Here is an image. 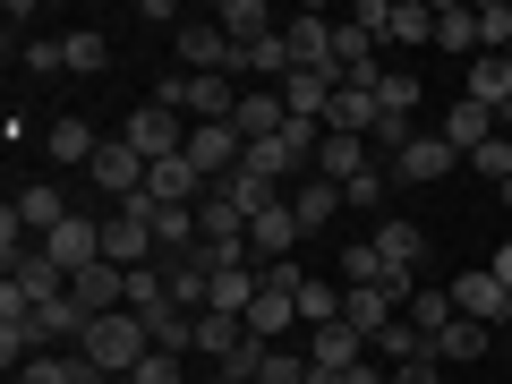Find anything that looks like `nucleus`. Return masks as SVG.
I'll return each instance as SVG.
<instances>
[{
  "instance_id": "nucleus-11",
  "label": "nucleus",
  "mask_w": 512,
  "mask_h": 384,
  "mask_svg": "<svg viewBox=\"0 0 512 384\" xmlns=\"http://www.w3.org/2000/svg\"><path fill=\"white\" fill-rule=\"evenodd\" d=\"M453 308L470 316V325H504V308H512V291H504V282L487 274V265H478V274H461V282H453Z\"/></svg>"
},
{
  "instance_id": "nucleus-17",
  "label": "nucleus",
  "mask_w": 512,
  "mask_h": 384,
  "mask_svg": "<svg viewBox=\"0 0 512 384\" xmlns=\"http://www.w3.org/2000/svg\"><path fill=\"white\" fill-rule=\"evenodd\" d=\"M146 197L154 205H205V171L188 163V154H180V163H154L146 171Z\"/></svg>"
},
{
  "instance_id": "nucleus-19",
  "label": "nucleus",
  "mask_w": 512,
  "mask_h": 384,
  "mask_svg": "<svg viewBox=\"0 0 512 384\" xmlns=\"http://www.w3.org/2000/svg\"><path fill=\"white\" fill-rule=\"evenodd\" d=\"M291 214H299V231H325V222H333V214H350V205H342V188H333L325 171H308V180L291 188Z\"/></svg>"
},
{
  "instance_id": "nucleus-49",
  "label": "nucleus",
  "mask_w": 512,
  "mask_h": 384,
  "mask_svg": "<svg viewBox=\"0 0 512 384\" xmlns=\"http://www.w3.org/2000/svg\"><path fill=\"white\" fill-rule=\"evenodd\" d=\"M495 197H504V205H512V180H495Z\"/></svg>"
},
{
  "instance_id": "nucleus-9",
  "label": "nucleus",
  "mask_w": 512,
  "mask_h": 384,
  "mask_svg": "<svg viewBox=\"0 0 512 384\" xmlns=\"http://www.w3.org/2000/svg\"><path fill=\"white\" fill-rule=\"evenodd\" d=\"M103 265H120V274H137V265H154V231H146V222H128L120 205L103 214Z\"/></svg>"
},
{
  "instance_id": "nucleus-3",
  "label": "nucleus",
  "mask_w": 512,
  "mask_h": 384,
  "mask_svg": "<svg viewBox=\"0 0 512 384\" xmlns=\"http://www.w3.org/2000/svg\"><path fill=\"white\" fill-rule=\"evenodd\" d=\"M188 163L205 171V188H222L239 163H248V137H239L231 120H214V128H197V120H188Z\"/></svg>"
},
{
  "instance_id": "nucleus-48",
  "label": "nucleus",
  "mask_w": 512,
  "mask_h": 384,
  "mask_svg": "<svg viewBox=\"0 0 512 384\" xmlns=\"http://www.w3.org/2000/svg\"><path fill=\"white\" fill-rule=\"evenodd\" d=\"M495 128H504V137H512V103H504V111H495Z\"/></svg>"
},
{
  "instance_id": "nucleus-10",
  "label": "nucleus",
  "mask_w": 512,
  "mask_h": 384,
  "mask_svg": "<svg viewBox=\"0 0 512 384\" xmlns=\"http://www.w3.org/2000/svg\"><path fill=\"white\" fill-rule=\"evenodd\" d=\"M9 222H18V231H43V239H52L60 222H69V197H60L52 180H26L18 197H9Z\"/></svg>"
},
{
  "instance_id": "nucleus-1",
  "label": "nucleus",
  "mask_w": 512,
  "mask_h": 384,
  "mask_svg": "<svg viewBox=\"0 0 512 384\" xmlns=\"http://www.w3.org/2000/svg\"><path fill=\"white\" fill-rule=\"evenodd\" d=\"M146 350H154L146 316L111 308V316H94V325H86V342H77V359H86L94 376H137V359H146Z\"/></svg>"
},
{
  "instance_id": "nucleus-45",
  "label": "nucleus",
  "mask_w": 512,
  "mask_h": 384,
  "mask_svg": "<svg viewBox=\"0 0 512 384\" xmlns=\"http://www.w3.org/2000/svg\"><path fill=\"white\" fill-rule=\"evenodd\" d=\"M487 274H495V282H504V291H512V239H504V248H495V265H487Z\"/></svg>"
},
{
  "instance_id": "nucleus-42",
  "label": "nucleus",
  "mask_w": 512,
  "mask_h": 384,
  "mask_svg": "<svg viewBox=\"0 0 512 384\" xmlns=\"http://www.w3.org/2000/svg\"><path fill=\"white\" fill-rule=\"evenodd\" d=\"M256 384H308V350H291V342L265 350V376H256Z\"/></svg>"
},
{
  "instance_id": "nucleus-5",
  "label": "nucleus",
  "mask_w": 512,
  "mask_h": 384,
  "mask_svg": "<svg viewBox=\"0 0 512 384\" xmlns=\"http://www.w3.org/2000/svg\"><path fill=\"white\" fill-rule=\"evenodd\" d=\"M146 171H154V163L128 146V137H103V154L86 163V180L103 188V197H137V188H146Z\"/></svg>"
},
{
  "instance_id": "nucleus-40",
  "label": "nucleus",
  "mask_w": 512,
  "mask_h": 384,
  "mask_svg": "<svg viewBox=\"0 0 512 384\" xmlns=\"http://www.w3.org/2000/svg\"><path fill=\"white\" fill-rule=\"evenodd\" d=\"M188 376H197V367H180V350H146L128 384H188Z\"/></svg>"
},
{
  "instance_id": "nucleus-46",
  "label": "nucleus",
  "mask_w": 512,
  "mask_h": 384,
  "mask_svg": "<svg viewBox=\"0 0 512 384\" xmlns=\"http://www.w3.org/2000/svg\"><path fill=\"white\" fill-rule=\"evenodd\" d=\"M342 384H393V376H384V367H367V359H359V367H350Z\"/></svg>"
},
{
  "instance_id": "nucleus-52",
  "label": "nucleus",
  "mask_w": 512,
  "mask_h": 384,
  "mask_svg": "<svg viewBox=\"0 0 512 384\" xmlns=\"http://www.w3.org/2000/svg\"><path fill=\"white\" fill-rule=\"evenodd\" d=\"M504 60H512V52H504Z\"/></svg>"
},
{
  "instance_id": "nucleus-18",
  "label": "nucleus",
  "mask_w": 512,
  "mask_h": 384,
  "mask_svg": "<svg viewBox=\"0 0 512 384\" xmlns=\"http://www.w3.org/2000/svg\"><path fill=\"white\" fill-rule=\"evenodd\" d=\"M43 154H52L60 171H86L94 154H103V137H94L86 120H52V128H43Z\"/></svg>"
},
{
  "instance_id": "nucleus-36",
  "label": "nucleus",
  "mask_w": 512,
  "mask_h": 384,
  "mask_svg": "<svg viewBox=\"0 0 512 384\" xmlns=\"http://www.w3.org/2000/svg\"><path fill=\"white\" fill-rule=\"evenodd\" d=\"M478 52H512V0H478Z\"/></svg>"
},
{
  "instance_id": "nucleus-31",
  "label": "nucleus",
  "mask_w": 512,
  "mask_h": 384,
  "mask_svg": "<svg viewBox=\"0 0 512 384\" xmlns=\"http://www.w3.org/2000/svg\"><path fill=\"white\" fill-rule=\"evenodd\" d=\"M436 52H470V60H478V9L444 0V9H436Z\"/></svg>"
},
{
  "instance_id": "nucleus-38",
  "label": "nucleus",
  "mask_w": 512,
  "mask_h": 384,
  "mask_svg": "<svg viewBox=\"0 0 512 384\" xmlns=\"http://www.w3.org/2000/svg\"><path fill=\"white\" fill-rule=\"evenodd\" d=\"M419 103H427V86L410 69H384V111H402V120H419Z\"/></svg>"
},
{
  "instance_id": "nucleus-37",
  "label": "nucleus",
  "mask_w": 512,
  "mask_h": 384,
  "mask_svg": "<svg viewBox=\"0 0 512 384\" xmlns=\"http://www.w3.org/2000/svg\"><path fill=\"white\" fill-rule=\"evenodd\" d=\"M299 325H342V291H333V282H308V291H299Z\"/></svg>"
},
{
  "instance_id": "nucleus-51",
  "label": "nucleus",
  "mask_w": 512,
  "mask_h": 384,
  "mask_svg": "<svg viewBox=\"0 0 512 384\" xmlns=\"http://www.w3.org/2000/svg\"><path fill=\"white\" fill-rule=\"evenodd\" d=\"M103 384H128V376H103Z\"/></svg>"
},
{
  "instance_id": "nucleus-6",
  "label": "nucleus",
  "mask_w": 512,
  "mask_h": 384,
  "mask_svg": "<svg viewBox=\"0 0 512 384\" xmlns=\"http://www.w3.org/2000/svg\"><path fill=\"white\" fill-rule=\"evenodd\" d=\"M282 52H291V69H325L333 77V18L325 9H299V18L282 26Z\"/></svg>"
},
{
  "instance_id": "nucleus-13",
  "label": "nucleus",
  "mask_w": 512,
  "mask_h": 384,
  "mask_svg": "<svg viewBox=\"0 0 512 384\" xmlns=\"http://www.w3.org/2000/svg\"><path fill=\"white\" fill-rule=\"evenodd\" d=\"M453 163H461V154L444 146L436 128H427V137H410V146L393 154V180H419V188H427V180H444V171H453Z\"/></svg>"
},
{
  "instance_id": "nucleus-32",
  "label": "nucleus",
  "mask_w": 512,
  "mask_h": 384,
  "mask_svg": "<svg viewBox=\"0 0 512 384\" xmlns=\"http://www.w3.org/2000/svg\"><path fill=\"white\" fill-rule=\"evenodd\" d=\"M384 43H436V9H427V0H393Z\"/></svg>"
},
{
  "instance_id": "nucleus-39",
  "label": "nucleus",
  "mask_w": 512,
  "mask_h": 384,
  "mask_svg": "<svg viewBox=\"0 0 512 384\" xmlns=\"http://www.w3.org/2000/svg\"><path fill=\"white\" fill-rule=\"evenodd\" d=\"M384 188H393V171H376V163H367L359 180L342 188V205H350V214H376V205H384Z\"/></svg>"
},
{
  "instance_id": "nucleus-12",
  "label": "nucleus",
  "mask_w": 512,
  "mask_h": 384,
  "mask_svg": "<svg viewBox=\"0 0 512 384\" xmlns=\"http://www.w3.org/2000/svg\"><path fill=\"white\" fill-rule=\"evenodd\" d=\"M274 94H282L291 120H316V128H325V111H333V77H325V69H291Z\"/></svg>"
},
{
  "instance_id": "nucleus-47",
  "label": "nucleus",
  "mask_w": 512,
  "mask_h": 384,
  "mask_svg": "<svg viewBox=\"0 0 512 384\" xmlns=\"http://www.w3.org/2000/svg\"><path fill=\"white\" fill-rule=\"evenodd\" d=\"M308 384H342V376H333V367H316V359H308Z\"/></svg>"
},
{
  "instance_id": "nucleus-29",
  "label": "nucleus",
  "mask_w": 512,
  "mask_h": 384,
  "mask_svg": "<svg viewBox=\"0 0 512 384\" xmlns=\"http://www.w3.org/2000/svg\"><path fill=\"white\" fill-rule=\"evenodd\" d=\"M316 171H325L333 188H350L367 171V137H325V146H316Z\"/></svg>"
},
{
  "instance_id": "nucleus-26",
  "label": "nucleus",
  "mask_w": 512,
  "mask_h": 384,
  "mask_svg": "<svg viewBox=\"0 0 512 384\" xmlns=\"http://www.w3.org/2000/svg\"><path fill=\"white\" fill-rule=\"evenodd\" d=\"M86 325H94V316L77 308L69 291H60V299H43V308H35V342H86Z\"/></svg>"
},
{
  "instance_id": "nucleus-35",
  "label": "nucleus",
  "mask_w": 512,
  "mask_h": 384,
  "mask_svg": "<svg viewBox=\"0 0 512 384\" xmlns=\"http://www.w3.org/2000/svg\"><path fill=\"white\" fill-rule=\"evenodd\" d=\"M214 308H222V316H248V308H256V265H239V274H214Z\"/></svg>"
},
{
  "instance_id": "nucleus-21",
  "label": "nucleus",
  "mask_w": 512,
  "mask_h": 384,
  "mask_svg": "<svg viewBox=\"0 0 512 384\" xmlns=\"http://www.w3.org/2000/svg\"><path fill=\"white\" fill-rule=\"evenodd\" d=\"M461 94H470V103H487V111H504V103H512V60H504V52H478L470 77H461Z\"/></svg>"
},
{
  "instance_id": "nucleus-14",
  "label": "nucleus",
  "mask_w": 512,
  "mask_h": 384,
  "mask_svg": "<svg viewBox=\"0 0 512 384\" xmlns=\"http://www.w3.org/2000/svg\"><path fill=\"white\" fill-rule=\"evenodd\" d=\"M393 316H402V299L384 291V282H376V291H342V325L359 333V342H376V333L393 325Z\"/></svg>"
},
{
  "instance_id": "nucleus-8",
  "label": "nucleus",
  "mask_w": 512,
  "mask_h": 384,
  "mask_svg": "<svg viewBox=\"0 0 512 384\" xmlns=\"http://www.w3.org/2000/svg\"><path fill=\"white\" fill-rule=\"evenodd\" d=\"M163 282H171V299H180L188 316H205V308H214V256H205V248L171 256V265H163Z\"/></svg>"
},
{
  "instance_id": "nucleus-2",
  "label": "nucleus",
  "mask_w": 512,
  "mask_h": 384,
  "mask_svg": "<svg viewBox=\"0 0 512 384\" xmlns=\"http://www.w3.org/2000/svg\"><path fill=\"white\" fill-rule=\"evenodd\" d=\"M120 137H128L137 154H146V163H180V154H188V120H180L171 103H137Z\"/></svg>"
},
{
  "instance_id": "nucleus-28",
  "label": "nucleus",
  "mask_w": 512,
  "mask_h": 384,
  "mask_svg": "<svg viewBox=\"0 0 512 384\" xmlns=\"http://www.w3.org/2000/svg\"><path fill=\"white\" fill-rule=\"evenodd\" d=\"M350 69H376V35L359 18H333V77H350Z\"/></svg>"
},
{
  "instance_id": "nucleus-25",
  "label": "nucleus",
  "mask_w": 512,
  "mask_h": 384,
  "mask_svg": "<svg viewBox=\"0 0 512 384\" xmlns=\"http://www.w3.org/2000/svg\"><path fill=\"white\" fill-rule=\"evenodd\" d=\"M308 359H316V367H333V376H350V367L367 359V342H359L350 325H316V333H308Z\"/></svg>"
},
{
  "instance_id": "nucleus-41",
  "label": "nucleus",
  "mask_w": 512,
  "mask_h": 384,
  "mask_svg": "<svg viewBox=\"0 0 512 384\" xmlns=\"http://www.w3.org/2000/svg\"><path fill=\"white\" fill-rule=\"evenodd\" d=\"M60 43H69V69H77V77H94V69L111 60V43L94 35V26H77V35H60Z\"/></svg>"
},
{
  "instance_id": "nucleus-30",
  "label": "nucleus",
  "mask_w": 512,
  "mask_h": 384,
  "mask_svg": "<svg viewBox=\"0 0 512 384\" xmlns=\"http://www.w3.org/2000/svg\"><path fill=\"white\" fill-rule=\"evenodd\" d=\"M18 384H103V376H94L86 359H60V350H35V359L18 367Z\"/></svg>"
},
{
  "instance_id": "nucleus-43",
  "label": "nucleus",
  "mask_w": 512,
  "mask_h": 384,
  "mask_svg": "<svg viewBox=\"0 0 512 384\" xmlns=\"http://www.w3.org/2000/svg\"><path fill=\"white\" fill-rule=\"evenodd\" d=\"M26 69H35V77H60V69H69V43H60V35H35V43H26Z\"/></svg>"
},
{
  "instance_id": "nucleus-33",
  "label": "nucleus",
  "mask_w": 512,
  "mask_h": 384,
  "mask_svg": "<svg viewBox=\"0 0 512 384\" xmlns=\"http://www.w3.org/2000/svg\"><path fill=\"white\" fill-rule=\"evenodd\" d=\"M376 282H384L376 239H350V248H342V291H376Z\"/></svg>"
},
{
  "instance_id": "nucleus-7",
  "label": "nucleus",
  "mask_w": 512,
  "mask_h": 384,
  "mask_svg": "<svg viewBox=\"0 0 512 384\" xmlns=\"http://www.w3.org/2000/svg\"><path fill=\"white\" fill-rule=\"evenodd\" d=\"M444 146L461 154V163H470L478 146H487V137H504V128H495V111L487 103H470V94H453V103H444V128H436Z\"/></svg>"
},
{
  "instance_id": "nucleus-4",
  "label": "nucleus",
  "mask_w": 512,
  "mask_h": 384,
  "mask_svg": "<svg viewBox=\"0 0 512 384\" xmlns=\"http://www.w3.org/2000/svg\"><path fill=\"white\" fill-rule=\"evenodd\" d=\"M43 256H52V265H60V274H86V265H103V222H94V214H69V222H60V231L52 239H43Z\"/></svg>"
},
{
  "instance_id": "nucleus-50",
  "label": "nucleus",
  "mask_w": 512,
  "mask_h": 384,
  "mask_svg": "<svg viewBox=\"0 0 512 384\" xmlns=\"http://www.w3.org/2000/svg\"><path fill=\"white\" fill-rule=\"evenodd\" d=\"M504 333H512V308H504Z\"/></svg>"
},
{
  "instance_id": "nucleus-22",
  "label": "nucleus",
  "mask_w": 512,
  "mask_h": 384,
  "mask_svg": "<svg viewBox=\"0 0 512 384\" xmlns=\"http://www.w3.org/2000/svg\"><path fill=\"white\" fill-rule=\"evenodd\" d=\"M222 197H231V205H239V214H248V222H256V214H274V205H282V197H291V188H282V180H265V171H248V163H239V171H231V180H222Z\"/></svg>"
},
{
  "instance_id": "nucleus-24",
  "label": "nucleus",
  "mask_w": 512,
  "mask_h": 384,
  "mask_svg": "<svg viewBox=\"0 0 512 384\" xmlns=\"http://www.w3.org/2000/svg\"><path fill=\"white\" fill-rule=\"evenodd\" d=\"M495 350V325H470V316H453V325L436 333V359L444 367H470V359H487Z\"/></svg>"
},
{
  "instance_id": "nucleus-16",
  "label": "nucleus",
  "mask_w": 512,
  "mask_h": 384,
  "mask_svg": "<svg viewBox=\"0 0 512 384\" xmlns=\"http://www.w3.org/2000/svg\"><path fill=\"white\" fill-rule=\"evenodd\" d=\"M214 26L239 43V52H248V43H265V35H282V18L265 9V0H222V9H214Z\"/></svg>"
},
{
  "instance_id": "nucleus-15",
  "label": "nucleus",
  "mask_w": 512,
  "mask_h": 384,
  "mask_svg": "<svg viewBox=\"0 0 512 384\" xmlns=\"http://www.w3.org/2000/svg\"><path fill=\"white\" fill-rule=\"evenodd\" d=\"M69 299L86 316H111V308H128V274H120V265H86V274L69 282Z\"/></svg>"
},
{
  "instance_id": "nucleus-34",
  "label": "nucleus",
  "mask_w": 512,
  "mask_h": 384,
  "mask_svg": "<svg viewBox=\"0 0 512 384\" xmlns=\"http://www.w3.org/2000/svg\"><path fill=\"white\" fill-rule=\"evenodd\" d=\"M402 316H410V325H419V333H427V342H436V333H444V325H453V316H461V308H453V291H410V308H402Z\"/></svg>"
},
{
  "instance_id": "nucleus-27",
  "label": "nucleus",
  "mask_w": 512,
  "mask_h": 384,
  "mask_svg": "<svg viewBox=\"0 0 512 384\" xmlns=\"http://www.w3.org/2000/svg\"><path fill=\"white\" fill-rule=\"evenodd\" d=\"M239 342H248V316H222V308H205V316H197V359H214V367H222Z\"/></svg>"
},
{
  "instance_id": "nucleus-20",
  "label": "nucleus",
  "mask_w": 512,
  "mask_h": 384,
  "mask_svg": "<svg viewBox=\"0 0 512 384\" xmlns=\"http://www.w3.org/2000/svg\"><path fill=\"white\" fill-rule=\"evenodd\" d=\"M299 239H308V231H299V214H291V197H282L274 214H256V222H248V248H256V265H265V256H291Z\"/></svg>"
},
{
  "instance_id": "nucleus-44",
  "label": "nucleus",
  "mask_w": 512,
  "mask_h": 384,
  "mask_svg": "<svg viewBox=\"0 0 512 384\" xmlns=\"http://www.w3.org/2000/svg\"><path fill=\"white\" fill-rule=\"evenodd\" d=\"M410 137H419V120H402V111H384V120H376V137H367V146H384V154H402Z\"/></svg>"
},
{
  "instance_id": "nucleus-23",
  "label": "nucleus",
  "mask_w": 512,
  "mask_h": 384,
  "mask_svg": "<svg viewBox=\"0 0 512 384\" xmlns=\"http://www.w3.org/2000/svg\"><path fill=\"white\" fill-rule=\"evenodd\" d=\"M9 291H18V299H35V308H43V299H60V291H69V274H60V265H52V256H18V265H9Z\"/></svg>"
}]
</instances>
